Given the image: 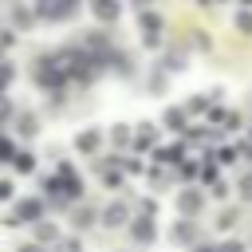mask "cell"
Returning a JSON list of instances; mask_svg holds the SVG:
<instances>
[{
  "mask_svg": "<svg viewBox=\"0 0 252 252\" xmlns=\"http://www.w3.org/2000/svg\"><path fill=\"white\" fill-rule=\"evenodd\" d=\"M173 205H177V213H181V217L197 220V217L205 213V189H197V185H185V189L173 197Z\"/></svg>",
  "mask_w": 252,
  "mask_h": 252,
  "instance_id": "cell-1",
  "label": "cell"
},
{
  "mask_svg": "<svg viewBox=\"0 0 252 252\" xmlns=\"http://www.w3.org/2000/svg\"><path fill=\"white\" fill-rule=\"evenodd\" d=\"M169 244H173V248H193V244H201V224L189 220V217L173 220V224H169Z\"/></svg>",
  "mask_w": 252,
  "mask_h": 252,
  "instance_id": "cell-2",
  "label": "cell"
},
{
  "mask_svg": "<svg viewBox=\"0 0 252 252\" xmlns=\"http://www.w3.org/2000/svg\"><path fill=\"white\" fill-rule=\"evenodd\" d=\"M75 12H79V0H39L35 4V16L39 20H51V24L55 20H71Z\"/></svg>",
  "mask_w": 252,
  "mask_h": 252,
  "instance_id": "cell-3",
  "label": "cell"
},
{
  "mask_svg": "<svg viewBox=\"0 0 252 252\" xmlns=\"http://www.w3.org/2000/svg\"><path fill=\"white\" fill-rule=\"evenodd\" d=\"M43 217V201H35V197H24L20 205H16V213H12V220L8 224H35Z\"/></svg>",
  "mask_w": 252,
  "mask_h": 252,
  "instance_id": "cell-4",
  "label": "cell"
},
{
  "mask_svg": "<svg viewBox=\"0 0 252 252\" xmlns=\"http://www.w3.org/2000/svg\"><path fill=\"white\" fill-rule=\"evenodd\" d=\"M130 240L142 244V248L154 244V240H158V224H154V217H134V220H130Z\"/></svg>",
  "mask_w": 252,
  "mask_h": 252,
  "instance_id": "cell-5",
  "label": "cell"
},
{
  "mask_svg": "<svg viewBox=\"0 0 252 252\" xmlns=\"http://www.w3.org/2000/svg\"><path fill=\"white\" fill-rule=\"evenodd\" d=\"M102 224H106V228H122V224H130V209H126V201H110V205L102 209Z\"/></svg>",
  "mask_w": 252,
  "mask_h": 252,
  "instance_id": "cell-6",
  "label": "cell"
},
{
  "mask_svg": "<svg viewBox=\"0 0 252 252\" xmlns=\"http://www.w3.org/2000/svg\"><path fill=\"white\" fill-rule=\"evenodd\" d=\"M91 12H94L98 20H106V24H114L122 8H118V0H91Z\"/></svg>",
  "mask_w": 252,
  "mask_h": 252,
  "instance_id": "cell-7",
  "label": "cell"
},
{
  "mask_svg": "<svg viewBox=\"0 0 252 252\" xmlns=\"http://www.w3.org/2000/svg\"><path fill=\"white\" fill-rule=\"evenodd\" d=\"M154 142H158V126L142 122V126H138V134H134V146H138V150H154Z\"/></svg>",
  "mask_w": 252,
  "mask_h": 252,
  "instance_id": "cell-8",
  "label": "cell"
},
{
  "mask_svg": "<svg viewBox=\"0 0 252 252\" xmlns=\"http://www.w3.org/2000/svg\"><path fill=\"white\" fill-rule=\"evenodd\" d=\"M185 118H189V110H185V106H169V110H165V126H169V130H177V134L185 130Z\"/></svg>",
  "mask_w": 252,
  "mask_h": 252,
  "instance_id": "cell-9",
  "label": "cell"
},
{
  "mask_svg": "<svg viewBox=\"0 0 252 252\" xmlns=\"http://www.w3.org/2000/svg\"><path fill=\"white\" fill-rule=\"evenodd\" d=\"M98 142H102V138H98V130H83V134L75 138V146H79L83 154H94V150H98Z\"/></svg>",
  "mask_w": 252,
  "mask_h": 252,
  "instance_id": "cell-10",
  "label": "cell"
},
{
  "mask_svg": "<svg viewBox=\"0 0 252 252\" xmlns=\"http://www.w3.org/2000/svg\"><path fill=\"white\" fill-rule=\"evenodd\" d=\"M138 24H142V32H146V35H158V32H161V16H158V12H142V20H138Z\"/></svg>",
  "mask_w": 252,
  "mask_h": 252,
  "instance_id": "cell-11",
  "label": "cell"
},
{
  "mask_svg": "<svg viewBox=\"0 0 252 252\" xmlns=\"http://www.w3.org/2000/svg\"><path fill=\"white\" fill-rule=\"evenodd\" d=\"M236 220H240V209H224V213L217 217V228H220V232H228Z\"/></svg>",
  "mask_w": 252,
  "mask_h": 252,
  "instance_id": "cell-12",
  "label": "cell"
},
{
  "mask_svg": "<svg viewBox=\"0 0 252 252\" xmlns=\"http://www.w3.org/2000/svg\"><path fill=\"white\" fill-rule=\"evenodd\" d=\"M91 224H94V209H87V205L75 209V228H91Z\"/></svg>",
  "mask_w": 252,
  "mask_h": 252,
  "instance_id": "cell-13",
  "label": "cell"
},
{
  "mask_svg": "<svg viewBox=\"0 0 252 252\" xmlns=\"http://www.w3.org/2000/svg\"><path fill=\"white\" fill-rule=\"evenodd\" d=\"M55 236H59V228H55V224H47V220H39V224H35V240H55Z\"/></svg>",
  "mask_w": 252,
  "mask_h": 252,
  "instance_id": "cell-14",
  "label": "cell"
},
{
  "mask_svg": "<svg viewBox=\"0 0 252 252\" xmlns=\"http://www.w3.org/2000/svg\"><path fill=\"white\" fill-rule=\"evenodd\" d=\"M236 193H240V201H248V205H252V173H244V177L236 181Z\"/></svg>",
  "mask_w": 252,
  "mask_h": 252,
  "instance_id": "cell-15",
  "label": "cell"
},
{
  "mask_svg": "<svg viewBox=\"0 0 252 252\" xmlns=\"http://www.w3.org/2000/svg\"><path fill=\"white\" fill-rule=\"evenodd\" d=\"M55 252H83L79 236H67V240H55Z\"/></svg>",
  "mask_w": 252,
  "mask_h": 252,
  "instance_id": "cell-16",
  "label": "cell"
},
{
  "mask_svg": "<svg viewBox=\"0 0 252 252\" xmlns=\"http://www.w3.org/2000/svg\"><path fill=\"white\" fill-rule=\"evenodd\" d=\"M201 181L205 185H217V165L213 161H201Z\"/></svg>",
  "mask_w": 252,
  "mask_h": 252,
  "instance_id": "cell-17",
  "label": "cell"
},
{
  "mask_svg": "<svg viewBox=\"0 0 252 252\" xmlns=\"http://www.w3.org/2000/svg\"><path fill=\"white\" fill-rule=\"evenodd\" d=\"M185 110H189V114H201V110H209V98H201V94H197V98H189V102H185Z\"/></svg>",
  "mask_w": 252,
  "mask_h": 252,
  "instance_id": "cell-18",
  "label": "cell"
},
{
  "mask_svg": "<svg viewBox=\"0 0 252 252\" xmlns=\"http://www.w3.org/2000/svg\"><path fill=\"white\" fill-rule=\"evenodd\" d=\"M102 185H106V189H118V185H122V173H118V169H106V173H102Z\"/></svg>",
  "mask_w": 252,
  "mask_h": 252,
  "instance_id": "cell-19",
  "label": "cell"
},
{
  "mask_svg": "<svg viewBox=\"0 0 252 252\" xmlns=\"http://www.w3.org/2000/svg\"><path fill=\"white\" fill-rule=\"evenodd\" d=\"M217 161H220V165H232V161H236V150H232V146L217 150Z\"/></svg>",
  "mask_w": 252,
  "mask_h": 252,
  "instance_id": "cell-20",
  "label": "cell"
},
{
  "mask_svg": "<svg viewBox=\"0 0 252 252\" xmlns=\"http://www.w3.org/2000/svg\"><path fill=\"white\" fill-rule=\"evenodd\" d=\"M12 161H16V169H24V173H28L32 165H35V158H32V154H16Z\"/></svg>",
  "mask_w": 252,
  "mask_h": 252,
  "instance_id": "cell-21",
  "label": "cell"
},
{
  "mask_svg": "<svg viewBox=\"0 0 252 252\" xmlns=\"http://www.w3.org/2000/svg\"><path fill=\"white\" fill-rule=\"evenodd\" d=\"M240 32H252V12H236V20H232Z\"/></svg>",
  "mask_w": 252,
  "mask_h": 252,
  "instance_id": "cell-22",
  "label": "cell"
},
{
  "mask_svg": "<svg viewBox=\"0 0 252 252\" xmlns=\"http://www.w3.org/2000/svg\"><path fill=\"white\" fill-rule=\"evenodd\" d=\"M209 197H217V201H224V197H228V185H224V181H217V185H209Z\"/></svg>",
  "mask_w": 252,
  "mask_h": 252,
  "instance_id": "cell-23",
  "label": "cell"
},
{
  "mask_svg": "<svg viewBox=\"0 0 252 252\" xmlns=\"http://www.w3.org/2000/svg\"><path fill=\"white\" fill-rule=\"evenodd\" d=\"M138 209H142V213H138V217H154V213H158V201H154V197H146V201H142V205H138Z\"/></svg>",
  "mask_w": 252,
  "mask_h": 252,
  "instance_id": "cell-24",
  "label": "cell"
},
{
  "mask_svg": "<svg viewBox=\"0 0 252 252\" xmlns=\"http://www.w3.org/2000/svg\"><path fill=\"white\" fill-rule=\"evenodd\" d=\"M220 252H248L244 240H220Z\"/></svg>",
  "mask_w": 252,
  "mask_h": 252,
  "instance_id": "cell-25",
  "label": "cell"
},
{
  "mask_svg": "<svg viewBox=\"0 0 252 252\" xmlns=\"http://www.w3.org/2000/svg\"><path fill=\"white\" fill-rule=\"evenodd\" d=\"M114 142L126 146V142H130V130H126V126H114Z\"/></svg>",
  "mask_w": 252,
  "mask_h": 252,
  "instance_id": "cell-26",
  "label": "cell"
},
{
  "mask_svg": "<svg viewBox=\"0 0 252 252\" xmlns=\"http://www.w3.org/2000/svg\"><path fill=\"white\" fill-rule=\"evenodd\" d=\"M8 158H16V154H12V142L0 138V161H8Z\"/></svg>",
  "mask_w": 252,
  "mask_h": 252,
  "instance_id": "cell-27",
  "label": "cell"
},
{
  "mask_svg": "<svg viewBox=\"0 0 252 252\" xmlns=\"http://www.w3.org/2000/svg\"><path fill=\"white\" fill-rule=\"evenodd\" d=\"M189 252H220V244H193Z\"/></svg>",
  "mask_w": 252,
  "mask_h": 252,
  "instance_id": "cell-28",
  "label": "cell"
},
{
  "mask_svg": "<svg viewBox=\"0 0 252 252\" xmlns=\"http://www.w3.org/2000/svg\"><path fill=\"white\" fill-rule=\"evenodd\" d=\"M8 197H12V185H8V181H0V201H8Z\"/></svg>",
  "mask_w": 252,
  "mask_h": 252,
  "instance_id": "cell-29",
  "label": "cell"
},
{
  "mask_svg": "<svg viewBox=\"0 0 252 252\" xmlns=\"http://www.w3.org/2000/svg\"><path fill=\"white\" fill-rule=\"evenodd\" d=\"M8 110H12V106H8L4 98H0V118H8Z\"/></svg>",
  "mask_w": 252,
  "mask_h": 252,
  "instance_id": "cell-30",
  "label": "cell"
},
{
  "mask_svg": "<svg viewBox=\"0 0 252 252\" xmlns=\"http://www.w3.org/2000/svg\"><path fill=\"white\" fill-rule=\"evenodd\" d=\"M20 252H43V248H39V244H24Z\"/></svg>",
  "mask_w": 252,
  "mask_h": 252,
  "instance_id": "cell-31",
  "label": "cell"
},
{
  "mask_svg": "<svg viewBox=\"0 0 252 252\" xmlns=\"http://www.w3.org/2000/svg\"><path fill=\"white\" fill-rule=\"evenodd\" d=\"M248 146H252V134H248Z\"/></svg>",
  "mask_w": 252,
  "mask_h": 252,
  "instance_id": "cell-32",
  "label": "cell"
}]
</instances>
